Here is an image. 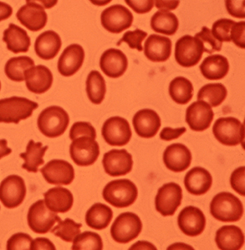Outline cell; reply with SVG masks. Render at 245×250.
Returning a JSON list of instances; mask_svg holds the SVG:
<instances>
[{"label":"cell","mask_w":245,"mask_h":250,"mask_svg":"<svg viewBox=\"0 0 245 250\" xmlns=\"http://www.w3.org/2000/svg\"><path fill=\"white\" fill-rule=\"evenodd\" d=\"M44 179L54 185H71L74 179V169L70 163L62 159H53L40 169Z\"/></svg>","instance_id":"5bb4252c"},{"label":"cell","mask_w":245,"mask_h":250,"mask_svg":"<svg viewBox=\"0 0 245 250\" xmlns=\"http://www.w3.org/2000/svg\"><path fill=\"white\" fill-rule=\"evenodd\" d=\"M100 21L107 31L120 34L131 27L133 23V15L125 6L115 4L101 13Z\"/></svg>","instance_id":"30bf717a"},{"label":"cell","mask_w":245,"mask_h":250,"mask_svg":"<svg viewBox=\"0 0 245 250\" xmlns=\"http://www.w3.org/2000/svg\"><path fill=\"white\" fill-rule=\"evenodd\" d=\"M38 107L37 103L21 97L0 100V123L19 124L31 116Z\"/></svg>","instance_id":"3957f363"},{"label":"cell","mask_w":245,"mask_h":250,"mask_svg":"<svg viewBox=\"0 0 245 250\" xmlns=\"http://www.w3.org/2000/svg\"><path fill=\"white\" fill-rule=\"evenodd\" d=\"M80 137H89L93 140L97 138L96 128L88 122H76L72 125L70 131V138L74 140Z\"/></svg>","instance_id":"7bdbcfd3"},{"label":"cell","mask_w":245,"mask_h":250,"mask_svg":"<svg viewBox=\"0 0 245 250\" xmlns=\"http://www.w3.org/2000/svg\"><path fill=\"white\" fill-rule=\"evenodd\" d=\"M100 66L106 76L117 79L125 74L128 67V60L120 49L109 48L101 55Z\"/></svg>","instance_id":"d6986e66"},{"label":"cell","mask_w":245,"mask_h":250,"mask_svg":"<svg viewBox=\"0 0 245 250\" xmlns=\"http://www.w3.org/2000/svg\"><path fill=\"white\" fill-rule=\"evenodd\" d=\"M3 41L5 42L9 51L14 54L29 51L31 44L30 38L27 32L14 23H10L9 28L3 32Z\"/></svg>","instance_id":"f1b7e54d"},{"label":"cell","mask_w":245,"mask_h":250,"mask_svg":"<svg viewBox=\"0 0 245 250\" xmlns=\"http://www.w3.org/2000/svg\"><path fill=\"white\" fill-rule=\"evenodd\" d=\"M187 129L184 127L181 128H172L170 127H166L160 133V138L161 140H165V141H171L172 140L178 139L179 137L182 136L185 133Z\"/></svg>","instance_id":"681fc988"},{"label":"cell","mask_w":245,"mask_h":250,"mask_svg":"<svg viewBox=\"0 0 245 250\" xmlns=\"http://www.w3.org/2000/svg\"><path fill=\"white\" fill-rule=\"evenodd\" d=\"M70 117L64 108L50 106L44 109L38 118V128L45 136L57 138L62 135L68 128Z\"/></svg>","instance_id":"7a4b0ae2"},{"label":"cell","mask_w":245,"mask_h":250,"mask_svg":"<svg viewBox=\"0 0 245 250\" xmlns=\"http://www.w3.org/2000/svg\"><path fill=\"white\" fill-rule=\"evenodd\" d=\"M34 66V60L28 56L12 58L6 62L4 72L12 81L22 82L24 80L25 72Z\"/></svg>","instance_id":"e575fe53"},{"label":"cell","mask_w":245,"mask_h":250,"mask_svg":"<svg viewBox=\"0 0 245 250\" xmlns=\"http://www.w3.org/2000/svg\"><path fill=\"white\" fill-rule=\"evenodd\" d=\"M195 38H197L203 44L204 52L212 54L214 52L220 51L222 49V43L218 41L212 34L210 29L208 27H202V30L195 34Z\"/></svg>","instance_id":"60d3db41"},{"label":"cell","mask_w":245,"mask_h":250,"mask_svg":"<svg viewBox=\"0 0 245 250\" xmlns=\"http://www.w3.org/2000/svg\"><path fill=\"white\" fill-rule=\"evenodd\" d=\"M62 42L60 35L52 30L44 32L35 40L34 49L38 56L45 60L56 57L61 48Z\"/></svg>","instance_id":"4316f807"},{"label":"cell","mask_w":245,"mask_h":250,"mask_svg":"<svg viewBox=\"0 0 245 250\" xmlns=\"http://www.w3.org/2000/svg\"><path fill=\"white\" fill-rule=\"evenodd\" d=\"M31 236L27 233H18L10 237L7 242L8 250H30Z\"/></svg>","instance_id":"ee69618b"},{"label":"cell","mask_w":245,"mask_h":250,"mask_svg":"<svg viewBox=\"0 0 245 250\" xmlns=\"http://www.w3.org/2000/svg\"><path fill=\"white\" fill-rule=\"evenodd\" d=\"M103 167L112 177L123 176L131 172L133 166L131 154L125 149H112L104 154Z\"/></svg>","instance_id":"2e32d148"},{"label":"cell","mask_w":245,"mask_h":250,"mask_svg":"<svg viewBox=\"0 0 245 250\" xmlns=\"http://www.w3.org/2000/svg\"><path fill=\"white\" fill-rule=\"evenodd\" d=\"M45 203L54 213H66L72 209L74 197L72 192L62 187L52 188L45 194Z\"/></svg>","instance_id":"484cf974"},{"label":"cell","mask_w":245,"mask_h":250,"mask_svg":"<svg viewBox=\"0 0 245 250\" xmlns=\"http://www.w3.org/2000/svg\"><path fill=\"white\" fill-rule=\"evenodd\" d=\"M210 213L221 222H237L242 218L244 206L240 199L228 192H221L214 197Z\"/></svg>","instance_id":"277c9868"},{"label":"cell","mask_w":245,"mask_h":250,"mask_svg":"<svg viewBox=\"0 0 245 250\" xmlns=\"http://www.w3.org/2000/svg\"><path fill=\"white\" fill-rule=\"evenodd\" d=\"M178 26V19L172 12L160 10L151 17V29L160 34L173 35L177 31Z\"/></svg>","instance_id":"d6a6232c"},{"label":"cell","mask_w":245,"mask_h":250,"mask_svg":"<svg viewBox=\"0 0 245 250\" xmlns=\"http://www.w3.org/2000/svg\"><path fill=\"white\" fill-rule=\"evenodd\" d=\"M144 54L151 62H165L171 56V40L158 34H151L146 40Z\"/></svg>","instance_id":"cb8c5ba5"},{"label":"cell","mask_w":245,"mask_h":250,"mask_svg":"<svg viewBox=\"0 0 245 250\" xmlns=\"http://www.w3.org/2000/svg\"><path fill=\"white\" fill-rule=\"evenodd\" d=\"M18 20L32 32L40 31L47 23L48 16L45 8L36 1H27L16 15Z\"/></svg>","instance_id":"9a60e30c"},{"label":"cell","mask_w":245,"mask_h":250,"mask_svg":"<svg viewBox=\"0 0 245 250\" xmlns=\"http://www.w3.org/2000/svg\"><path fill=\"white\" fill-rule=\"evenodd\" d=\"M27 219L30 229L40 234L49 232L54 224L61 220L56 213L49 209L44 200H38L30 206Z\"/></svg>","instance_id":"ba28073f"},{"label":"cell","mask_w":245,"mask_h":250,"mask_svg":"<svg viewBox=\"0 0 245 250\" xmlns=\"http://www.w3.org/2000/svg\"><path fill=\"white\" fill-rule=\"evenodd\" d=\"M48 148V146H44L42 143L29 140L25 152L20 155L24 160L22 168L32 173H37L39 167L45 163L43 158Z\"/></svg>","instance_id":"4dcf8cb0"},{"label":"cell","mask_w":245,"mask_h":250,"mask_svg":"<svg viewBox=\"0 0 245 250\" xmlns=\"http://www.w3.org/2000/svg\"><path fill=\"white\" fill-rule=\"evenodd\" d=\"M214 113L208 104L197 100L186 111V122L192 130L202 132L208 129L214 120Z\"/></svg>","instance_id":"e0dca14e"},{"label":"cell","mask_w":245,"mask_h":250,"mask_svg":"<svg viewBox=\"0 0 245 250\" xmlns=\"http://www.w3.org/2000/svg\"><path fill=\"white\" fill-rule=\"evenodd\" d=\"M169 250H194V248L183 243H177L169 247Z\"/></svg>","instance_id":"9f6ffc18"},{"label":"cell","mask_w":245,"mask_h":250,"mask_svg":"<svg viewBox=\"0 0 245 250\" xmlns=\"http://www.w3.org/2000/svg\"><path fill=\"white\" fill-rule=\"evenodd\" d=\"M163 162L172 172H183L191 165L192 153L185 145L172 144L164 151Z\"/></svg>","instance_id":"ffe728a7"},{"label":"cell","mask_w":245,"mask_h":250,"mask_svg":"<svg viewBox=\"0 0 245 250\" xmlns=\"http://www.w3.org/2000/svg\"><path fill=\"white\" fill-rule=\"evenodd\" d=\"M70 154L77 165L90 166L96 163L100 155V147L96 140L80 137L73 140L70 146Z\"/></svg>","instance_id":"7c38bea8"},{"label":"cell","mask_w":245,"mask_h":250,"mask_svg":"<svg viewBox=\"0 0 245 250\" xmlns=\"http://www.w3.org/2000/svg\"><path fill=\"white\" fill-rule=\"evenodd\" d=\"M101 134L108 145L124 146L131 139V129L128 121L122 117H111L103 125Z\"/></svg>","instance_id":"4fadbf2b"},{"label":"cell","mask_w":245,"mask_h":250,"mask_svg":"<svg viewBox=\"0 0 245 250\" xmlns=\"http://www.w3.org/2000/svg\"><path fill=\"white\" fill-rule=\"evenodd\" d=\"M85 60V51L79 44L69 45L58 61V71L65 77H70L80 70Z\"/></svg>","instance_id":"44dd1931"},{"label":"cell","mask_w":245,"mask_h":250,"mask_svg":"<svg viewBox=\"0 0 245 250\" xmlns=\"http://www.w3.org/2000/svg\"><path fill=\"white\" fill-rule=\"evenodd\" d=\"M106 92V81L100 72H91L86 80V93L89 100L95 104H100L105 99Z\"/></svg>","instance_id":"d590c367"},{"label":"cell","mask_w":245,"mask_h":250,"mask_svg":"<svg viewBox=\"0 0 245 250\" xmlns=\"http://www.w3.org/2000/svg\"><path fill=\"white\" fill-rule=\"evenodd\" d=\"M231 41H233L238 47L245 48V22L241 21L234 23L230 32Z\"/></svg>","instance_id":"bcb514c9"},{"label":"cell","mask_w":245,"mask_h":250,"mask_svg":"<svg viewBox=\"0 0 245 250\" xmlns=\"http://www.w3.org/2000/svg\"><path fill=\"white\" fill-rule=\"evenodd\" d=\"M213 185L210 173L202 167H195L188 172L184 179V185L188 192L194 195H202L207 193Z\"/></svg>","instance_id":"d4e9b609"},{"label":"cell","mask_w":245,"mask_h":250,"mask_svg":"<svg viewBox=\"0 0 245 250\" xmlns=\"http://www.w3.org/2000/svg\"><path fill=\"white\" fill-rule=\"evenodd\" d=\"M102 195L106 202L112 206L126 208L137 200L138 189L134 183L129 179H117L106 185Z\"/></svg>","instance_id":"6da1fadb"},{"label":"cell","mask_w":245,"mask_h":250,"mask_svg":"<svg viewBox=\"0 0 245 250\" xmlns=\"http://www.w3.org/2000/svg\"><path fill=\"white\" fill-rule=\"evenodd\" d=\"M54 250L55 246L50 240L46 238H37L32 240L30 250Z\"/></svg>","instance_id":"f907efd6"},{"label":"cell","mask_w":245,"mask_h":250,"mask_svg":"<svg viewBox=\"0 0 245 250\" xmlns=\"http://www.w3.org/2000/svg\"><path fill=\"white\" fill-rule=\"evenodd\" d=\"M132 123L138 136L144 139H151L155 136L161 127L159 115L150 108L142 109L136 113Z\"/></svg>","instance_id":"7402d4cb"},{"label":"cell","mask_w":245,"mask_h":250,"mask_svg":"<svg viewBox=\"0 0 245 250\" xmlns=\"http://www.w3.org/2000/svg\"><path fill=\"white\" fill-rule=\"evenodd\" d=\"M226 8L228 14L234 18L239 19H245V1H234L228 0L225 2Z\"/></svg>","instance_id":"7dc6e473"},{"label":"cell","mask_w":245,"mask_h":250,"mask_svg":"<svg viewBox=\"0 0 245 250\" xmlns=\"http://www.w3.org/2000/svg\"><path fill=\"white\" fill-rule=\"evenodd\" d=\"M231 187L240 195H245V167L236 168L230 177Z\"/></svg>","instance_id":"f6af8a7d"},{"label":"cell","mask_w":245,"mask_h":250,"mask_svg":"<svg viewBox=\"0 0 245 250\" xmlns=\"http://www.w3.org/2000/svg\"><path fill=\"white\" fill-rule=\"evenodd\" d=\"M0 89H1V82H0Z\"/></svg>","instance_id":"6f0895ef"},{"label":"cell","mask_w":245,"mask_h":250,"mask_svg":"<svg viewBox=\"0 0 245 250\" xmlns=\"http://www.w3.org/2000/svg\"><path fill=\"white\" fill-rule=\"evenodd\" d=\"M72 250H101L103 242L98 233L86 231L79 233L73 240Z\"/></svg>","instance_id":"74e56055"},{"label":"cell","mask_w":245,"mask_h":250,"mask_svg":"<svg viewBox=\"0 0 245 250\" xmlns=\"http://www.w3.org/2000/svg\"><path fill=\"white\" fill-rule=\"evenodd\" d=\"M13 14V9L8 3L0 2V22L8 20Z\"/></svg>","instance_id":"f5cc1de1"},{"label":"cell","mask_w":245,"mask_h":250,"mask_svg":"<svg viewBox=\"0 0 245 250\" xmlns=\"http://www.w3.org/2000/svg\"><path fill=\"white\" fill-rule=\"evenodd\" d=\"M179 3V1H155L154 2V4L156 5L157 9L164 10V11L177 9Z\"/></svg>","instance_id":"816d5d0a"},{"label":"cell","mask_w":245,"mask_h":250,"mask_svg":"<svg viewBox=\"0 0 245 250\" xmlns=\"http://www.w3.org/2000/svg\"><path fill=\"white\" fill-rule=\"evenodd\" d=\"M112 218L113 212L111 208L101 203H97L86 212V225L97 230H101L108 227Z\"/></svg>","instance_id":"1f68e13d"},{"label":"cell","mask_w":245,"mask_h":250,"mask_svg":"<svg viewBox=\"0 0 245 250\" xmlns=\"http://www.w3.org/2000/svg\"><path fill=\"white\" fill-rule=\"evenodd\" d=\"M147 36V33L143 31L141 29L126 32L123 35L122 39L117 43V45H120L121 43L125 42L132 49H137L140 52L143 51V48L142 43Z\"/></svg>","instance_id":"b9f144b4"},{"label":"cell","mask_w":245,"mask_h":250,"mask_svg":"<svg viewBox=\"0 0 245 250\" xmlns=\"http://www.w3.org/2000/svg\"><path fill=\"white\" fill-rule=\"evenodd\" d=\"M125 3H127L136 13L140 14V15L151 11L154 6V1L152 0H146V1L145 0H143V1H141V0L129 1L127 0V1H125Z\"/></svg>","instance_id":"c3c4849f"},{"label":"cell","mask_w":245,"mask_h":250,"mask_svg":"<svg viewBox=\"0 0 245 250\" xmlns=\"http://www.w3.org/2000/svg\"><path fill=\"white\" fill-rule=\"evenodd\" d=\"M130 250H157L152 244L147 241H139L132 245Z\"/></svg>","instance_id":"db71d44e"},{"label":"cell","mask_w":245,"mask_h":250,"mask_svg":"<svg viewBox=\"0 0 245 250\" xmlns=\"http://www.w3.org/2000/svg\"><path fill=\"white\" fill-rule=\"evenodd\" d=\"M204 53L203 44L198 39L185 35L180 38L175 47V59L179 65L190 68L197 65Z\"/></svg>","instance_id":"52a82bcc"},{"label":"cell","mask_w":245,"mask_h":250,"mask_svg":"<svg viewBox=\"0 0 245 250\" xmlns=\"http://www.w3.org/2000/svg\"><path fill=\"white\" fill-rule=\"evenodd\" d=\"M54 229H51V233L57 236L64 241L73 242L74 238L80 233V229L82 227L81 224L75 223L72 219H66L64 221L58 222Z\"/></svg>","instance_id":"f35d334b"},{"label":"cell","mask_w":245,"mask_h":250,"mask_svg":"<svg viewBox=\"0 0 245 250\" xmlns=\"http://www.w3.org/2000/svg\"><path fill=\"white\" fill-rule=\"evenodd\" d=\"M228 91L222 83H208L200 88L197 100H202L211 107H218L225 100Z\"/></svg>","instance_id":"8d00e7d4"},{"label":"cell","mask_w":245,"mask_h":250,"mask_svg":"<svg viewBox=\"0 0 245 250\" xmlns=\"http://www.w3.org/2000/svg\"><path fill=\"white\" fill-rule=\"evenodd\" d=\"M200 70L203 77L207 80H222L228 74L229 62L224 56L214 54L202 61L200 65Z\"/></svg>","instance_id":"f546056e"},{"label":"cell","mask_w":245,"mask_h":250,"mask_svg":"<svg viewBox=\"0 0 245 250\" xmlns=\"http://www.w3.org/2000/svg\"><path fill=\"white\" fill-rule=\"evenodd\" d=\"M24 80L29 91L34 94H44L51 88L53 74L45 65L34 66L25 72Z\"/></svg>","instance_id":"603a6c76"},{"label":"cell","mask_w":245,"mask_h":250,"mask_svg":"<svg viewBox=\"0 0 245 250\" xmlns=\"http://www.w3.org/2000/svg\"><path fill=\"white\" fill-rule=\"evenodd\" d=\"M169 94L174 102L178 104H187L194 96V86L191 81L186 78H175L170 83Z\"/></svg>","instance_id":"836d02e7"},{"label":"cell","mask_w":245,"mask_h":250,"mask_svg":"<svg viewBox=\"0 0 245 250\" xmlns=\"http://www.w3.org/2000/svg\"><path fill=\"white\" fill-rule=\"evenodd\" d=\"M11 148L8 147V142L6 140H0V159L11 154Z\"/></svg>","instance_id":"11a10c76"},{"label":"cell","mask_w":245,"mask_h":250,"mask_svg":"<svg viewBox=\"0 0 245 250\" xmlns=\"http://www.w3.org/2000/svg\"><path fill=\"white\" fill-rule=\"evenodd\" d=\"M25 196V183L22 177L9 175L0 184V201L4 207L17 208L24 202Z\"/></svg>","instance_id":"8fae6325"},{"label":"cell","mask_w":245,"mask_h":250,"mask_svg":"<svg viewBox=\"0 0 245 250\" xmlns=\"http://www.w3.org/2000/svg\"><path fill=\"white\" fill-rule=\"evenodd\" d=\"M235 22L234 20L228 19H221L214 22L212 28V34L218 41L222 42H230V32L232 27Z\"/></svg>","instance_id":"ab89813d"},{"label":"cell","mask_w":245,"mask_h":250,"mask_svg":"<svg viewBox=\"0 0 245 250\" xmlns=\"http://www.w3.org/2000/svg\"><path fill=\"white\" fill-rule=\"evenodd\" d=\"M213 133L216 140L227 146L244 145L245 127L236 118H220L213 127Z\"/></svg>","instance_id":"8992f818"},{"label":"cell","mask_w":245,"mask_h":250,"mask_svg":"<svg viewBox=\"0 0 245 250\" xmlns=\"http://www.w3.org/2000/svg\"><path fill=\"white\" fill-rule=\"evenodd\" d=\"M143 229V223L138 215L131 212L121 213L111 225L112 239L119 244H127L137 239Z\"/></svg>","instance_id":"5b68a950"},{"label":"cell","mask_w":245,"mask_h":250,"mask_svg":"<svg viewBox=\"0 0 245 250\" xmlns=\"http://www.w3.org/2000/svg\"><path fill=\"white\" fill-rule=\"evenodd\" d=\"M177 224L186 235L196 237L205 229V215L198 208L188 206L180 212Z\"/></svg>","instance_id":"ac0fdd59"},{"label":"cell","mask_w":245,"mask_h":250,"mask_svg":"<svg viewBox=\"0 0 245 250\" xmlns=\"http://www.w3.org/2000/svg\"><path fill=\"white\" fill-rule=\"evenodd\" d=\"M215 242L220 250H241L245 245V235L238 226L225 225L217 231Z\"/></svg>","instance_id":"83f0119b"},{"label":"cell","mask_w":245,"mask_h":250,"mask_svg":"<svg viewBox=\"0 0 245 250\" xmlns=\"http://www.w3.org/2000/svg\"><path fill=\"white\" fill-rule=\"evenodd\" d=\"M183 189L176 183H169L158 189L155 198V206L157 212L163 216L173 215L181 205Z\"/></svg>","instance_id":"9c48e42d"}]
</instances>
